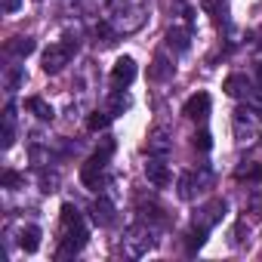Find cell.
<instances>
[{
    "label": "cell",
    "mask_w": 262,
    "mask_h": 262,
    "mask_svg": "<svg viewBox=\"0 0 262 262\" xmlns=\"http://www.w3.org/2000/svg\"><path fill=\"white\" fill-rule=\"evenodd\" d=\"M25 108H28V111H34V114H37L40 120H53V117H56L53 105H47V102H43L40 96H31V99H25Z\"/></svg>",
    "instance_id": "52a82bcc"
},
{
    "label": "cell",
    "mask_w": 262,
    "mask_h": 262,
    "mask_svg": "<svg viewBox=\"0 0 262 262\" xmlns=\"http://www.w3.org/2000/svg\"><path fill=\"white\" fill-rule=\"evenodd\" d=\"M4 185H7V188H13V185H19V173H13V170H7V173H4Z\"/></svg>",
    "instance_id": "e0dca14e"
},
{
    "label": "cell",
    "mask_w": 262,
    "mask_h": 262,
    "mask_svg": "<svg viewBox=\"0 0 262 262\" xmlns=\"http://www.w3.org/2000/svg\"><path fill=\"white\" fill-rule=\"evenodd\" d=\"M7 50H10L13 56L25 59V56H31V53H34V40H31V37H13V40L7 43Z\"/></svg>",
    "instance_id": "9c48e42d"
},
{
    "label": "cell",
    "mask_w": 262,
    "mask_h": 262,
    "mask_svg": "<svg viewBox=\"0 0 262 262\" xmlns=\"http://www.w3.org/2000/svg\"><path fill=\"white\" fill-rule=\"evenodd\" d=\"M77 222H80L77 207H74V204H65V207H62V225L68 228V225H77Z\"/></svg>",
    "instance_id": "4fadbf2b"
},
{
    "label": "cell",
    "mask_w": 262,
    "mask_h": 262,
    "mask_svg": "<svg viewBox=\"0 0 262 262\" xmlns=\"http://www.w3.org/2000/svg\"><path fill=\"white\" fill-rule=\"evenodd\" d=\"M96 222H111V207L108 204H96Z\"/></svg>",
    "instance_id": "2e32d148"
},
{
    "label": "cell",
    "mask_w": 262,
    "mask_h": 262,
    "mask_svg": "<svg viewBox=\"0 0 262 262\" xmlns=\"http://www.w3.org/2000/svg\"><path fill=\"white\" fill-rule=\"evenodd\" d=\"M111 80H114V86L120 90V86H129L136 80V62L129 59V56H120L117 62H114V68H111Z\"/></svg>",
    "instance_id": "277c9868"
},
{
    "label": "cell",
    "mask_w": 262,
    "mask_h": 262,
    "mask_svg": "<svg viewBox=\"0 0 262 262\" xmlns=\"http://www.w3.org/2000/svg\"><path fill=\"white\" fill-rule=\"evenodd\" d=\"M19 4H22V0H4V10L13 13V10H19Z\"/></svg>",
    "instance_id": "d6986e66"
},
{
    "label": "cell",
    "mask_w": 262,
    "mask_h": 262,
    "mask_svg": "<svg viewBox=\"0 0 262 262\" xmlns=\"http://www.w3.org/2000/svg\"><path fill=\"white\" fill-rule=\"evenodd\" d=\"M204 241H207V228H194V231L188 234V253L201 250V247H204Z\"/></svg>",
    "instance_id": "5bb4252c"
},
{
    "label": "cell",
    "mask_w": 262,
    "mask_h": 262,
    "mask_svg": "<svg viewBox=\"0 0 262 262\" xmlns=\"http://www.w3.org/2000/svg\"><path fill=\"white\" fill-rule=\"evenodd\" d=\"M194 148L210 151V148H213V136H210V133H198V136H194Z\"/></svg>",
    "instance_id": "9a60e30c"
},
{
    "label": "cell",
    "mask_w": 262,
    "mask_h": 262,
    "mask_svg": "<svg viewBox=\"0 0 262 262\" xmlns=\"http://www.w3.org/2000/svg\"><path fill=\"white\" fill-rule=\"evenodd\" d=\"M71 59V47L68 43H53L47 53H43V71L47 74H59Z\"/></svg>",
    "instance_id": "7a4b0ae2"
},
{
    "label": "cell",
    "mask_w": 262,
    "mask_h": 262,
    "mask_svg": "<svg viewBox=\"0 0 262 262\" xmlns=\"http://www.w3.org/2000/svg\"><path fill=\"white\" fill-rule=\"evenodd\" d=\"M108 120H111V114H108V111H96V114H90V120H86V129L99 133V129H105V126H108Z\"/></svg>",
    "instance_id": "7c38bea8"
},
{
    "label": "cell",
    "mask_w": 262,
    "mask_h": 262,
    "mask_svg": "<svg viewBox=\"0 0 262 262\" xmlns=\"http://www.w3.org/2000/svg\"><path fill=\"white\" fill-rule=\"evenodd\" d=\"M241 176H247V179H262V164H259V167H250V170H244Z\"/></svg>",
    "instance_id": "ac0fdd59"
},
{
    "label": "cell",
    "mask_w": 262,
    "mask_h": 262,
    "mask_svg": "<svg viewBox=\"0 0 262 262\" xmlns=\"http://www.w3.org/2000/svg\"><path fill=\"white\" fill-rule=\"evenodd\" d=\"M222 90L228 93V96H244L247 93V77H241V74H231V77H225V83H222Z\"/></svg>",
    "instance_id": "30bf717a"
},
{
    "label": "cell",
    "mask_w": 262,
    "mask_h": 262,
    "mask_svg": "<svg viewBox=\"0 0 262 262\" xmlns=\"http://www.w3.org/2000/svg\"><path fill=\"white\" fill-rule=\"evenodd\" d=\"M83 244H86V228H83L80 222H77V225H68V228H65V241H62V250H59V259L80 253V250H83Z\"/></svg>",
    "instance_id": "3957f363"
},
{
    "label": "cell",
    "mask_w": 262,
    "mask_h": 262,
    "mask_svg": "<svg viewBox=\"0 0 262 262\" xmlns=\"http://www.w3.org/2000/svg\"><path fill=\"white\" fill-rule=\"evenodd\" d=\"M182 114H185L188 120H204V117L210 114V96H207V93H194V96L182 105Z\"/></svg>",
    "instance_id": "5b68a950"
},
{
    "label": "cell",
    "mask_w": 262,
    "mask_h": 262,
    "mask_svg": "<svg viewBox=\"0 0 262 262\" xmlns=\"http://www.w3.org/2000/svg\"><path fill=\"white\" fill-rule=\"evenodd\" d=\"M145 176H148V182L158 185V188H164V185L170 182V170H167V164H161V161H148V164H145Z\"/></svg>",
    "instance_id": "8992f818"
},
{
    "label": "cell",
    "mask_w": 262,
    "mask_h": 262,
    "mask_svg": "<svg viewBox=\"0 0 262 262\" xmlns=\"http://www.w3.org/2000/svg\"><path fill=\"white\" fill-rule=\"evenodd\" d=\"M259 77H262V65H259Z\"/></svg>",
    "instance_id": "ffe728a7"
},
{
    "label": "cell",
    "mask_w": 262,
    "mask_h": 262,
    "mask_svg": "<svg viewBox=\"0 0 262 262\" xmlns=\"http://www.w3.org/2000/svg\"><path fill=\"white\" fill-rule=\"evenodd\" d=\"M114 151V145L111 142H105V148L102 151H96L83 167H80V182L86 185V188H96L99 182H102V176H105V167H108V155Z\"/></svg>",
    "instance_id": "6da1fadb"
},
{
    "label": "cell",
    "mask_w": 262,
    "mask_h": 262,
    "mask_svg": "<svg viewBox=\"0 0 262 262\" xmlns=\"http://www.w3.org/2000/svg\"><path fill=\"white\" fill-rule=\"evenodd\" d=\"M19 244H22V250H25V253H37V247H40V228H37V225L22 228Z\"/></svg>",
    "instance_id": "ba28073f"
},
{
    "label": "cell",
    "mask_w": 262,
    "mask_h": 262,
    "mask_svg": "<svg viewBox=\"0 0 262 262\" xmlns=\"http://www.w3.org/2000/svg\"><path fill=\"white\" fill-rule=\"evenodd\" d=\"M167 43H170L173 50L185 53V50H188V31H182V28H173V31L167 34Z\"/></svg>",
    "instance_id": "8fae6325"
}]
</instances>
